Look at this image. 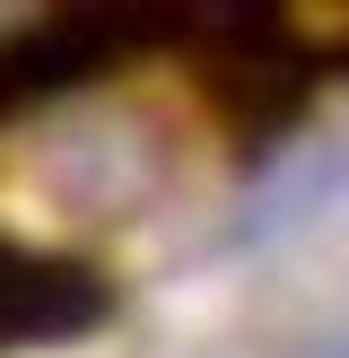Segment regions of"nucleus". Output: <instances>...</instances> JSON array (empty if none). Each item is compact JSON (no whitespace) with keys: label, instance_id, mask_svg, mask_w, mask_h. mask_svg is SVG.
I'll return each mask as SVG.
<instances>
[{"label":"nucleus","instance_id":"1","mask_svg":"<svg viewBox=\"0 0 349 358\" xmlns=\"http://www.w3.org/2000/svg\"><path fill=\"white\" fill-rule=\"evenodd\" d=\"M341 184H349V149H314V157H297L288 175H271V184L253 192L244 236H288L297 219H314L323 201H341Z\"/></svg>","mask_w":349,"mask_h":358},{"label":"nucleus","instance_id":"2","mask_svg":"<svg viewBox=\"0 0 349 358\" xmlns=\"http://www.w3.org/2000/svg\"><path fill=\"white\" fill-rule=\"evenodd\" d=\"M314 358H349V332H341V341H323V350H314Z\"/></svg>","mask_w":349,"mask_h":358}]
</instances>
